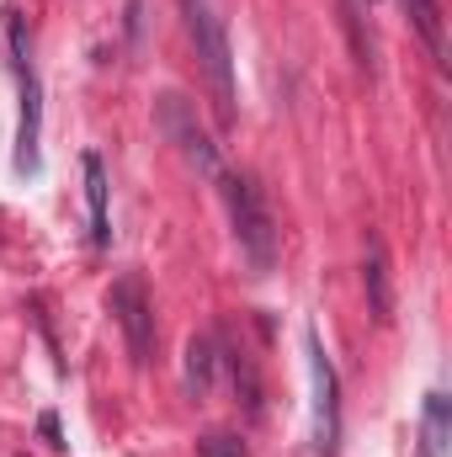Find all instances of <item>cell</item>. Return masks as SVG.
<instances>
[{
    "label": "cell",
    "mask_w": 452,
    "mask_h": 457,
    "mask_svg": "<svg viewBox=\"0 0 452 457\" xmlns=\"http://www.w3.org/2000/svg\"><path fill=\"white\" fill-rule=\"evenodd\" d=\"M181 21H187V37L197 48V64L208 75V91H213V112L219 122H234V54H229V32L219 21V11L208 0H181Z\"/></svg>",
    "instance_id": "cell-1"
},
{
    "label": "cell",
    "mask_w": 452,
    "mask_h": 457,
    "mask_svg": "<svg viewBox=\"0 0 452 457\" xmlns=\"http://www.w3.org/2000/svg\"><path fill=\"white\" fill-rule=\"evenodd\" d=\"M224 187V208H229V224H234V239H239V255L255 266V271H272L277 261V224L266 213V197L250 176H219Z\"/></svg>",
    "instance_id": "cell-2"
},
{
    "label": "cell",
    "mask_w": 452,
    "mask_h": 457,
    "mask_svg": "<svg viewBox=\"0 0 452 457\" xmlns=\"http://www.w3.org/2000/svg\"><path fill=\"white\" fill-rule=\"evenodd\" d=\"M155 122H160V133L181 149V160H187L197 176H208V181H219V176H224V154H219V144L208 138V128L197 122V107H192L187 96L165 91V96L155 102Z\"/></svg>",
    "instance_id": "cell-3"
},
{
    "label": "cell",
    "mask_w": 452,
    "mask_h": 457,
    "mask_svg": "<svg viewBox=\"0 0 452 457\" xmlns=\"http://www.w3.org/2000/svg\"><path fill=\"white\" fill-rule=\"evenodd\" d=\"M11 54H16V86H21V117H16V170L32 176L43 165L38 154V138H43V86H38V70L27 59V43H21V27L11 21Z\"/></svg>",
    "instance_id": "cell-4"
},
{
    "label": "cell",
    "mask_w": 452,
    "mask_h": 457,
    "mask_svg": "<svg viewBox=\"0 0 452 457\" xmlns=\"http://www.w3.org/2000/svg\"><path fill=\"white\" fill-rule=\"evenodd\" d=\"M107 314L117 320V330L128 341L133 367H149V356H155V303H149L138 277H117L113 293H107Z\"/></svg>",
    "instance_id": "cell-5"
},
{
    "label": "cell",
    "mask_w": 452,
    "mask_h": 457,
    "mask_svg": "<svg viewBox=\"0 0 452 457\" xmlns=\"http://www.w3.org/2000/svg\"><path fill=\"white\" fill-rule=\"evenodd\" d=\"M309 372H314V447L325 457H336L340 447V378H336V361L325 356L320 336L309 330Z\"/></svg>",
    "instance_id": "cell-6"
},
{
    "label": "cell",
    "mask_w": 452,
    "mask_h": 457,
    "mask_svg": "<svg viewBox=\"0 0 452 457\" xmlns=\"http://www.w3.org/2000/svg\"><path fill=\"white\" fill-rule=\"evenodd\" d=\"M362 287H367V309L378 325L394 320V277H389V250H383V234L367 228L362 239Z\"/></svg>",
    "instance_id": "cell-7"
},
{
    "label": "cell",
    "mask_w": 452,
    "mask_h": 457,
    "mask_svg": "<svg viewBox=\"0 0 452 457\" xmlns=\"http://www.w3.org/2000/svg\"><path fill=\"white\" fill-rule=\"evenodd\" d=\"M421 457H452V404L448 394H426V410H421Z\"/></svg>",
    "instance_id": "cell-8"
},
{
    "label": "cell",
    "mask_w": 452,
    "mask_h": 457,
    "mask_svg": "<svg viewBox=\"0 0 452 457\" xmlns=\"http://www.w3.org/2000/svg\"><path fill=\"white\" fill-rule=\"evenodd\" d=\"M80 170H86V208H91V245H113V219H107V165L96 160V154H86L80 160Z\"/></svg>",
    "instance_id": "cell-9"
},
{
    "label": "cell",
    "mask_w": 452,
    "mask_h": 457,
    "mask_svg": "<svg viewBox=\"0 0 452 457\" xmlns=\"http://www.w3.org/2000/svg\"><path fill=\"white\" fill-rule=\"evenodd\" d=\"M213 378H219V341L213 336H192L187 341V394L192 399H208L213 394Z\"/></svg>",
    "instance_id": "cell-10"
},
{
    "label": "cell",
    "mask_w": 452,
    "mask_h": 457,
    "mask_svg": "<svg viewBox=\"0 0 452 457\" xmlns=\"http://www.w3.org/2000/svg\"><path fill=\"white\" fill-rule=\"evenodd\" d=\"M229 361V378H234V394H239V404L250 410V415H261V372H255V361L245 356V351H219Z\"/></svg>",
    "instance_id": "cell-11"
},
{
    "label": "cell",
    "mask_w": 452,
    "mask_h": 457,
    "mask_svg": "<svg viewBox=\"0 0 452 457\" xmlns=\"http://www.w3.org/2000/svg\"><path fill=\"white\" fill-rule=\"evenodd\" d=\"M405 11H410L415 32L426 37V48L442 59V54H448V43H442V5H437V0H405Z\"/></svg>",
    "instance_id": "cell-12"
},
{
    "label": "cell",
    "mask_w": 452,
    "mask_h": 457,
    "mask_svg": "<svg viewBox=\"0 0 452 457\" xmlns=\"http://www.w3.org/2000/svg\"><path fill=\"white\" fill-rule=\"evenodd\" d=\"M197 457H250V453H245L239 436H229V431H208V436L197 442Z\"/></svg>",
    "instance_id": "cell-13"
}]
</instances>
